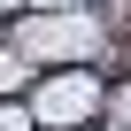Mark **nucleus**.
Instances as JSON below:
<instances>
[{
	"instance_id": "1",
	"label": "nucleus",
	"mask_w": 131,
	"mask_h": 131,
	"mask_svg": "<svg viewBox=\"0 0 131 131\" xmlns=\"http://www.w3.org/2000/svg\"><path fill=\"white\" fill-rule=\"evenodd\" d=\"M8 46L31 62H54V70H93V54L108 46V31L93 23V8H31L16 31H8Z\"/></svg>"
},
{
	"instance_id": "2",
	"label": "nucleus",
	"mask_w": 131,
	"mask_h": 131,
	"mask_svg": "<svg viewBox=\"0 0 131 131\" xmlns=\"http://www.w3.org/2000/svg\"><path fill=\"white\" fill-rule=\"evenodd\" d=\"M31 123L39 131H70V123H93V108H100V77L93 70H54V77H39L31 85Z\"/></svg>"
},
{
	"instance_id": "3",
	"label": "nucleus",
	"mask_w": 131,
	"mask_h": 131,
	"mask_svg": "<svg viewBox=\"0 0 131 131\" xmlns=\"http://www.w3.org/2000/svg\"><path fill=\"white\" fill-rule=\"evenodd\" d=\"M23 85H31V62H23L16 46H0V100H16Z\"/></svg>"
},
{
	"instance_id": "4",
	"label": "nucleus",
	"mask_w": 131,
	"mask_h": 131,
	"mask_svg": "<svg viewBox=\"0 0 131 131\" xmlns=\"http://www.w3.org/2000/svg\"><path fill=\"white\" fill-rule=\"evenodd\" d=\"M0 131H31V108L23 100H0Z\"/></svg>"
},
{
	"instance_id": "5",
	"label": "nucleus",
	"mask_w": 131,
	"mask_h": 131,
	"mask_svg": "<svg viewBox=\"0 0 131 131\" xmlns=\"http://www.w3.org/2000/svg\"><path fill=\"white\" fill-rule=\"evenodd\" d=\"M116 16H123V23H131V0H116Z\"/></svg>"
},
{
	"instance_id": "6",
	"label": "nucleus",
	"mask_w": 131,
	"mask_h": 131,
	"mask_svg": "<svg viewBox=\"0 0 131 131\" xmlns=\"http://www.w3.org/2000/svg\"><path fill=\"white\" fill-rule=\"evenodd\" d=\"M8 8H16V0H0V16H8Z\"/></svg>"
},
{
	"instance_id": "7",
	"label": "nucleus",
	"mask_w": 131,
	"mask_h": 131,
	"mask_svg": "<svg viewBox=\"0 0 131 131\" xmlns=\"http://www.w3.org/2000/svg\"><path fill=\"white\" fill-rule=\"evenodd\" d=\"M123 62H131V39H123Z\"/></svg>"
}]
</instances>
